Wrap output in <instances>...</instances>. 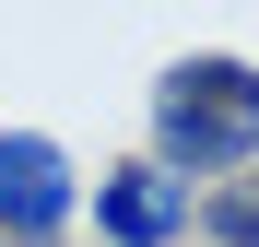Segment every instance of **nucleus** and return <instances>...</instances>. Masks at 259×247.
<instances>
[{
  "instance_id": "f257e3e1",
  "label": "nucleus",
  "mask_w": 259,
  "mask_h": 247,
  "mask_svg": "<svg viewBox=\"0 0 259 247\" xmlns=\"http://www.w3.org/2000/svg\"><path fill=\"white\" fill-rule=\"evenodd\" d=\"M153 165L189 188H224L259 165V59H177L153 82Z\"/></svg>"
},
{
  "instance_id": "f03ea898",
  "label": "nucleus",
  "mask_w": 259,
  "mask_h": 247,
  "mask_svg": "<svg viewBox=\"0 0 259 247\" xmlns=\"http://www.w3.org/2000/svg\"><path fill=\"white\" fill-rule=\"evenodd\" d=\"M82 224V165L48 130H0V247H59Z\"/></svg>"
},
{
  "instance_id": "7ed1b4c3",
  "label": "nucleus",
  "mask_w": 259,
  "mask_h": 247,
  "mask_svg": "<svg viewBox=\"0 0 259 247\" xmlns=\"http://www.w3.org/2000/svg\"><path fill=\"white\" fill-rule=\"evenodd\" d=\"M95 235L106 247H189L200 235V188L189 177H165V165H106L95 177Z\"/></svg>"
},
{
  "instance_id": "20e7f679",
  "label": "nucleus",
  "mask_w": 259,
  "mask_h": 247,
  "mask_svg": "<svg viewBox=\"0 0 259 247\" xmlns=\"http://www.w3.org/2000/svg\"><path fill=\"white\" fill-rule=\"evenodd\" d=\"M200 247H259V177L200 188Z\"/></svg>"
}]
</instances>
